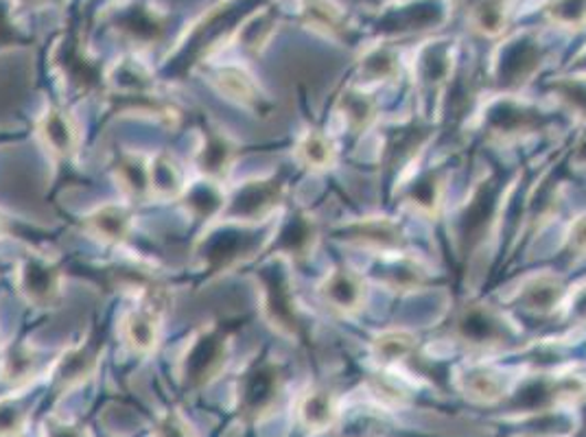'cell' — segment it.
I'll list each match as a JSON object with an SVG mask.
<instances>
[{
    "label": "cell",
    "instance_id": "obj_28",
    "mask_svg": "<svg viewBox=\"0 0 586 437\" xmlns=\"http://www.w3.org/2000/svg\"><path fill=\"white\" fill-rule=\"evenodd\" d=\"M149 184H151V200L158 202H175L189 186L184 167L173 153L158 151L149 156Z\"/></svg>",
    "mask_w": 586,
    "mask_h": 437
},
{
    "label": "cell",
    "instance_id": "obj_24",
    "mask_svg": "<svg viewBox=\"0 0 586 437\" xmlns=\"http://www.w3.org/2000/svg\"><path fill=\"white\" fill-rule=\"evenodd\" d=\"M136 227V215L129 204L108 202L84 215V230L106 245H122Z\"/></svg>",
    "mask_w": 586,
    "mask_h": 437
},
{
    "label": "cell",
    "instance_id": "obj_40",
    "mask_svg": "<svg viewBox=\"0 0 586 437\" xmlns=\"http://www.w3.org/2000/svg\"><path fill=\"white\" fill-rule=\"evenodd\" d=\"M543 18L558 29H585L586 0H547L543 4Z\"/></svg>",
    "mask_w": 586,
    "mask_h": 437
},
{
    "label": "cell",
    "instance_id": "obj_45",
    "mask_svg": "<svg viewBox=\"0 0 586 437\" xmlns=\"http://www.w3.org/2000/svg\"><path fill=\"white\" fill-rule=\"evenodd\" d=\"M24 230H26V225H24L22 221H18L13 215H9L4 209H0V241H2V238H13V236L26 241V238L22 236Z\"/></svg>",
    "mask_w": 586,
    "mask_h": 437
},
{
    "label": "cell",
    "instance_id": "obj_3",
    "mask_svg": "<svg viewBox=\"0 0 586 437\" xmlns=\"http://www.w3.org/2000/svg\"><path fill=\"white\" fill-rule=\"evenodd\" d=\"M547 51L536 33L521 31L508 38L492 57V82L503 95H516L541 71Z\"/></svg>",
    "mask_w": 586,
    "mask_h": 437
},
{
    "label": "cell",
    "instance_id": "obj_16",
    "mask_svg": "<svg viewBox=\"0 0 586 437\" xmlns=\"http://www.w3.org/2000/svg\"><path fill=\"white\" fill-rule=\"evenodd\" d=\"M238 142L215 122H206L200 131V142L193 156L198 173L206 180L224 184L235 167Z\"/></svg>",
    "mask_w": 586,
    "mask_h": 437
},
{
    "label": "cell",
    "instance_id": "obj_37",
    "mask_svg": "<svg viewBox=\"0 0 586 437\" xmlns=\"http://www.w3.org/2000/svg\"><path fill=\"white\" fill-rule=\"evenodd\" d=\"M102 341L104 337L93 330L86 339V343H79L75 348H71L60 361H57V376L64 383H75L82 381L97 363V356L102 352Z\"/></svg>",
    "mask_w": 586,
    "mask_h": 437
},
{
    "label": "cell",
    "instance_id": "obj_48",
    "mask_svg": "<svg viewBox=\"0 0 586 437\" xmlns=\"http://www.w3.org/2000/svg\"><path fill=\"white\" fill-rule=\"evenodd\" d=\"M574 68L578 71V73H585L586 75V49L576 57V62H574Z\"/></svg>",
    "mask_w": 586,
    "mask_h": 437
},
{
    "label": "cell",
    "instance_id": "obj_36",
    "mask_svg": "<svg viewBox=\"0 0 586 437\" xmlns=\"http://www.w3.org/2000/svg\"><path fill=\"white\" fill-rule=\"evenodd\" d=\"M338 114L352 134H365L379 120V104L365 88L351 86L338 99Z\"/></svg>",
    "mask_w": 586,
    "mask_h": 437
},
{
    "label": "cell",
    "instance_id": "obj_6",
    "mask_svg": "<svg viewBox=\"0 0 586 437\" xmlns=\"http://www.w3.org/2000/svg\"><path fill=\"white\" fill-rule=\"evenodd\" d=\"M287 198L285 180L276 175L249 178L226 193L224 211L217 221L258 225L271 217Z\"/></svg>",
    "mask_w": 586,
    "mask_h": 437
},
{
    "label": "cell",
    "instance_id": "obj_19",
    "mask_svg": "<svg viewBox=\"0 0 586 437\" xmlns=\"http://www.w3.org/2000/svg\"><path fill=\"white\" fill-rule=\"evenodd\" d=\"M398 195L405 206L423 217H438L447 195V173L443 169H409L401 180Z\"/></svg>",
    "mask_w": 586,
    "mask_h": 437
},
{
    "label": "cell",
    "instance_id": "obj_11",
    "mask_svg": "<svg viewBox=\"0 0 586 437\" xmlns=\"http://www.w3.org/2000/svg\"><path fill=\"white\" fill-rule=\"evenodd\" d=\"M449 15V0H396L385 7L374 26L383 38H405L436 31L447 24Z\"/></svg>",
    "mask_w": 586,
    "mask_h": 437
},
{
    "label": "cell",
    "instance_id": "obj_10",
    "mask_svg": "<svg viewBox=\"0 0 586 437\" xmlns=\"http://www.w3.org/2000/svg\"><path fill=\"white\" fill-rule=\"evenodd\" d=\"M13 283L26 305L35 309H53L64 294V271L57 260L29 252L13 267Z\"/></svg>",
    "mask_w": 586,
    "mask_h": 437
},
{
    "label": "cell",
    "instance_id": "obj_14",
    "mask_svg": "<svg viewBox=\"0 0 586 437\" xmlns=\"http://www.w3.org/2000/svg\"><path fill=\"white\" fill-rule=\"evenodd\" d=\"M431 138V127L425 118H407L390 125L383 131L381 162L392 173H407L425 145Z\"/></svg>",
    "mask_w": 586,
    "mask_h": 437
},
{
    "label": "cell",
    "instance_id": "obj_41",
    "mask_svg": "<svg viewBox=\"0 0 586 437\" xmlns=\"http://www.w3.org/2000/svg\"><path fill=\"white\" fill-rule=\"evenodd\" d=\"M38 363H40V356H38V350L33 345H29V343L11 345L2 356V376L11 383L24 381L31 374H35Z\"/></svg>",
    "mask_w": 586,
    "mask_h": 437
},
{
    "label": "cell",
    "instance_id": "obj_13",
    "mask_svg": "<svg viewBox=\"0 0 586 437\" xmlns=\"http://www.w3.org/2000/svg\"><path fill=\"white\" fill-rule=\"evenodd\" d=\"M320 241V225L305 209H289L278 221L274 234L267 238L265 249L269 256H283L289 263L309 258Z\"/></svg>",
    "mask_w": 586,
    "mask_h": 437
},
{
    "label": "cell",
    "instance_id": "obj_31",
    "mask_svg": "<svg viewBox=\"0 0 586 437\" xmlns=\"http://www.w3.org/2000/svg\"><path fill=\"white\" fill-rule=\"evenodd\" d=\"M280 390V367L267 356H256L243 374V392L254 409L267 407Z\"/></svg>",
    "mask_w": 586,
    "mask_h": 437
},
{
    "label": "cell",
    "instance_id": "obj_47",
    "mask_svg": "<svg viewBox=\"0 0 586 437\" xmlns=\"http://www.w3.org/2000/svg\"><path fill=\"white\" fill-rule=\"evenodd\" d=\"M574 162L580 164V167H586V138L578 145V149L574 153Z\"/></svg>",
    "mask_w": 586,
    "mask_h": 437
},
{
    "label": "cell",
    "instance_id": "obj_9",
    "mask_svg": "<svg viewBox=\"0 0 586 437\" xmlns=\"http://www.w3.org/2000/svg\"><path fill=\"white\" fill-rule=\"evenodd\" d=\"M456 71V46L449 40L425 42L414 55V86L420 95L425 114L440 108L443 95L449 88Z\"/></svg>",
    "mask_w": 586,
    "mask_h": 437
},
{
    "label": "cell",
    "instance_id": "obj_21",
    "mask_svg": "<svg viewBox=\"0 0 586 437\" xmlns=\"http://www.w3.org/2000/svg\"><path fill=\"white\" fill-rule=\"evenodd\" d=\"M318 296L331 311L354 316L365 307L367 280L352 267L340 265L322 278V283L318 285Z\"/></svg>",
    "mask_w": 586,
    "mask_h": 437
},
{
    "label": "cell",
    "instance_id": "obj_30",
    "mask_svg": "<svg viewBox=\"0 0 586 437\" xmlns=\"http://www.w3.org/2000/svg\"><path fill=\"white\" fill-rule=\"evenodd\" d=\"M296 414L307 431L320 434L335 427V423L340 420V405L329 390L313 387L298 398Z\"/></svg>",
    "mask_w": 586,
    "mask_h": 437
},
{
    "label": "cell",
    "instance_id": "obj_34",
    "mask_svg": "<svg viewBox=\"0 0 586 437\" xmlns=\"http://www.w3.org/2000/svg\"><path fill=\"white\" fill-rule=\"evenodd\" d=\"M372 356L385 365V367H396L405 363L418 348V337L409 328H385L374 334L372 343Z\"/></svg>",
    "mask_w": 586,
    "mask_h": 437
},
{
    "label": "cell",
    "instance_id": "obj_2",
    "mask_svg": "<svg viewBox=\"0 0 586 437\" xmlns=\"http://www.w3.org/2000/svg\"><path fill=\"white\" fill-rule=\"evenodd\" d=\"M291 263L283 256H271L260 269H256V285L260 294V311L269 327L280 337L300 341L305 334L302 309L294 291L289 271Z\"/></svg>",
    "mask_w": 586,
    "mask_h": 437
},
{
    "label": "cell",
    "instance_id": "obj_33",
    "mask_svg": "<svg viewBox=\"0 0 586 437\" xmlns=\"http://www.w3.org/2000/svg\"><path fill=\"white\" fill-rule=\"evenodd\" d=\"M117 31L136 44H156L164 33V20L158 11L145 4L129 7L118 13Z\"/></svg>",
    "mask_w": 586,
    "mask_h": 437
},
{
    "label": "cell",
    "instance_id": "obj_27",
    "mask_svg": "<svg viewBox=\"0 0 586 437\" xmlns=\"http://www.w3.org/2000/svg\"><path fill=\"white\" fill-rule=\"evenodd\" d=\"M302 20L309 29L324 35L327 40L351 44L354 38V29L344 9L335 0H305Z\"/></svg>",
    "mask_w": 586,
    "mask_h": 437
},
{
    "label": "cell",
    "instance_id": "obj_7",
    "mask_svg": "<svg viewBox=\"0 0 586 437\" xmlns=\"http://www.w3.org/2000/svg\"><path fill=\"white\" fill-rule=\"evenodd\" d=\"M483 131L499 142L528 138L547 125V114L516 95H499L479 111Z\"/></svg>",
    "mask_w": 586,
    "mask_h": 437
},
{
    "label": "cell",
    "instance_id": "obj_25",
    "mask_svg": "<svg viewBox=\"0 0 586 437\" xmlns=\"http://www.w3.org/2000/svg\"><path fill=\"white\" fill-rule=\"evenodd\" d=\"M113 175L118 189L129 202H149L151 200V184H149V156L140 151L122 149L117 151L113 162Z\"/></svg>",
    "mask_w": 586,
    "mask_h": 437
},
{
    "label": "cell",
    "instance_id": "obj_32",
    "mask_svg": "<svg viewBox=\"0 0 586 437\" xmlns=\"http://www.w3.org/2000/svg\"><path fill=\"white\" fill-rule=\"evenodd\" d=\"M356 66L365 86L390 84L401 75V53L390 42H379L363 51Z\"/></svg>",
    "mask_w": 586,
    "mask_h": 437
},
{
    "label": "cell",
    "instance_id": "obj_23",
    "mask_svg": "<svg viewBox=\"0 0 586 437\" xmlns=\"http://www.w3.org/2000/svg\"><path fill=\"white\" fill-rule=\"evenodd\" d=\"M53 62L64 82L68 84V88H73L79 95H90L104 86L102 68L75 40L60 42Z\"/></svg>",
    "mask_w": 586,
    "mask_h": 437
},
{
    "label": "cell",
    "instance_id": "obj_12",
    "mask_svg": "<svg viewBox=\"0 0 586 437\" xmlns=\"http://www.w3.org/2000/svg\"><path fill=\"white\" fill-rule=\"evenodd\" d=\"M333 234L340 243L374 256L407 252V236L403 227L390 217L370 215L338 223Z\"/></svg>",
    "mask_w": 586,
    "mask_h": 437
},
{
    "label": "cell",
    "instance_id": "obj_42",
    "mask_svg": "<svg viewBox=\"0 0 586 437\" xmlns=\"http://www.w3.org/2000/svg\"><path fill=\"white\" fill-rule=\"evenodd\" d=\"M274 26H276V18L271 11H267V9L260 13L256 11L238 29V42L243 44V49H247L252 53H260L267 46L271 33H274Z\"/></svg>",
    "mask_w": 586,
    "mask_h": 437
},
{
    "label": "cell",
    "instance_id": "obj_18",
    "mask_svg": "<svg viewBox=\"0 0 586 437\" xmlns=\"http://www.w3.org/2000/svg\"><path fill=\"white\" fill-rule=\"evenodd\" d=\"M35 134L57 162H71L79 153L82 131L77 118L62 106L44 109L35 120Z\"/></svg>",
    "mask_w": 586,
    "mask_h": 437
},
{
    "label": "cell",
    "instance_id": "obj_20",
    "mask_svg": "<svg viewBox=\"0 0 586 437\" xmlns=\"http://www.w3.org/2000/svg\"><path fill=\"white\" fill-rule=\"evenodd\" d=\"M567 291L569 289L558 274L536 271L521 280L519 289L514 291V302L534 318H550L556 311H563Z\"/></svg>",
    "mask_w": 586,
    "mask_h": 437
},
{
    "label": "cell",
    "instance_id": "obj_35",
    "mask_svg": "<svg viewBox=\"0 0 586 437\" xmlns=\"http://www.w3.org/2000/svg\"><path fill=\"white\" fill-rule=\"evenodd\" d=\"M180 202L184 204L187 213H191L193 217L200 221H213V218H220L224 211L226 191L220 182L200 178L198 182H191L187 186Z\"/></svg>",
    "mask_w": 586,
    "mask_h": 437
},
{
    "label": "cell",
    "instance_id": "obj_39",
    "mask_svg": "<svg viewBox=\"0 0 586 437\" xmlns=\"http://www.w3.org/2000/svg\"><path fill=\"white\" fill-rule=\"evenodd\" d=\"M550 93L558 102V106L572 114L576 120L586 122V75L576 73L569 77H561L550 84Z\"/></svg>",
    "mask_w": 586,
    "mask_h": 437
},
{
    "label": "cell",
    "instance_id": "obj_22",
    "mask_svg": "<svg viewBox=\"0 0 586 437\" xmlns=\"http://www.w3.org/2000/svg\"><path fill=\"white\" fill-rule=\"evenodd\" d=\"M429 267L418 256L407 252L379 256L376 265L372 267L374 283L396 294L420 291L429 283Z\"/></svg>",
    "mask_w": 586,
    "mask_h": 437
},
{
    "label": "cell",
    "instance_id": "obj_4",
    "mask_svg": "<svg viewBox=\"0 0 586 437\" xmlns=\"http://www.w3.org/2000/svg\"><path fill=\"white\" fill-rule=\"evenodd\" d=\"M233 337L235 328L224 320L198 328L189 337V343L180 359L182 376L195 383L213 381L231 356Z\"/></svg>",
    "mask_w": 586,
    "mask_h": 437
},
{
    "label": "cell",
    "instance_id": "obj_38",
    "mask_svg": "<svg viewBox=\"0 0 586 437\" xmlns=\"http://www.w3.org/2000/svg\"><path fill=\"white\" fill-rule=\"evenodd\" d=\"M469 26L481 38H499L510 22L508 0H479L467 13Z\"/></svg>",
    "mask_w": 586,
    "mask_h": 437
},
{
    "label": "cell",
    "instance_id": "obj_1",
    "mask_svg": "<svg viewBox=\"0 0 586 437\" xmlns=\"http://www.w3.org/2000/svg\"><path fill=\"white\" fill-rule=\"evenodd\" d=\"M108 108L118 116H147L167 127H175L182 111L171 97H164L151 71L138 60H122L108 75Z\"/></svg>",
    "mask_w": 586,
    "mask_h": 437
},
{
    "label": "cell",
    "instance_id": "obj_5",
    "mask_svg": "<svg viewBox=\"0 0 586 437\" xmlns=\"http://www.w3.org/2000/svg\"><path fill=\"white\" fill-rule=\"evenodd\" d=\"M256 236L254 225L217 221L198 243L195 254L200 258V269L213 276L228 271L258 249Z\"/></svg>",
    "mask_w": 586,
    "mask_h": 437
},
{
    "label": "cell",
    "instance_id": "obj_43",
    "mask_svg": "<svg viewBox=\"0 0 586 437\" xmlns=\"http://www.w3.org/2000/svg\"><path fill=\"white\" fill-rule=\"evenodd\" d=\"M563 313L574 324H586V283H580L576 289L567 291Z\"/></svg>",
    "mask_w": 586,
    "mask_h": 437
},
{
    "label": "cell",
    "instance_id": "obj_8",
    "mask_svg": "<svg viewBox=\"0 0 586 437\" xmlns=\"http://www.w3.org/2000/svg\"><path fill=\"white\" fill-rule=\"evenodd\" d=\"M454 334L472 350H501L516 341L519 328L488 302H469L456 318Z\"/></svg>",
    "mask_w": 586,
    "mask_h": 437
},
{
    "label": "cell",
    "instance_id": "obj_46",
    "mask_svg": "<svg viewBox=\"0 0 586 437\" xmlns=\"http://www.w3.org/2000/svg\"><path fill=\"white\" fill-rule=\"evenodd\" d=\"M49 437H84L75 427H68V425H57V427H51V434Z\"/></svg>",
    "mask_w": 586,
    "mask_h": 437
},
{
    "label": "cell",
    "instance_id": "obj_44",
    "mask_svg": "<svg viewBox=\"0 0 586 437\" xmlns=\"http://www.w3.org/2000/svg\"><path fill=\"white\" fill-rule=\"evenodd\" d=\"M565 243H567V252L574 256V258H585L586 256V213L580 217L574 218L567 227V236H565Z\"/></svg>",
    "mask_w": 586,
    "mask_h": 437
},
{
    "label": "cell",
    "instance_id": "obj_15",
    "mask_svg": "<svg viewBox=\"0 0 586 437\" xmlns=\"http://www.w3.org/2000/svg\"><path fill=\"white\" fill-rule=\"evenodd\" d=\"M120 320V337L125 345L136 354H151L162 334V320L169 309V300L164 298H142L136 300Z\"/></svg>",
    "mask_w": 586,
    "mask_h": 437
},
{
    "label": "cell",
    "instance_id": "obj_26",
    "mask_svg": "<svg viewBox=\"0 0 586 437\" xmlns=\"http://www.w3.org/2000/svg\"><path fill=\"white\" fill-rule=\"evenodd\" d=\"M458 387L469 401L479 405H492L508 396L503 374L488 363H467L458 372Z\"/></svg>",
    "mask_w": 586,
    "mask_h": 437
},
{
    "label": "cell",
    "instance_id": "obj_29",
    "mask_svg": "<svg viewBox=\"0 0 586 437\" xmlns=\"http://www.w3.org/2000/svg\"><path fill=\"white\" fill-rule=\"evenodd\" d=\"M294 158L300 167H305L311 173H324L335 169L338 160H340V151L335 140L324 134L322 129L309 127L305 129L294 147Z\"/></svg>",
    "mask_w": 586,
    "mask_h": 437
},
{
    "label": "cell",
    "instance_id": "obj_17",
    "mask_svg": "<svg viewBox=\"0 0 586 437\" xmlns=\"http://www.w3.org/2000/svg\"><path fill=\"white\" fill-rule=\"evenodd\" d=\"M211 84L228 102H233L238 108L247 109L254 116H269L274 109L271 97L263 90L256 77L238 64L217 66L211 75Z\"/></svg>",
    "mask_w": 586,
    "mask_h": 437
}]
</instances>
